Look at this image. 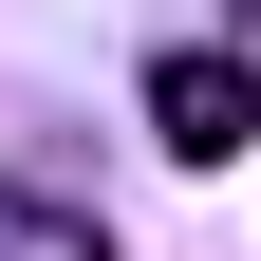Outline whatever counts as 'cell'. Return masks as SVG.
<instances>
[{
	"label": "cell",
	"instance_id": "1",
	"mask_svg": "<svg viewBox=\"0 0 261 261\" xmlns=\"http://www.w3.org/2000/svg\"><path fill=\"white\" fill-rule=\"evenodd\" d=\"M149 130H168L187 168H224L261 130V56H149Z\"/></svg>",
	"mask_w": 261,
	"mask_h": 261
},
{
	"label": "cell",
	"instance_id": "2",
	"mask_svg": "<svg viewBox=\"0 0 261 261\" xmlns=\"http://www.w3.org/2000/svg\"><path fill=\"white\" fill-rule=\"evenodd\" d=\"M0 261H112L93 205H38V187H0Z\"/></svg>",
	"mask_w": 261,
	"mask_h": 261
}]
</instances>
